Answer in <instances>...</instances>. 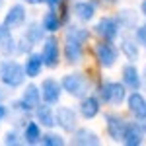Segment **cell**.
Wrapping results in <instances>:
<instances>
[{"instance_id": "18", "label": "cell", "mask_w": 146, "mask_h": 146, "mask_svg": "<svg viewBox=\"0 0 146 146\" xmlns=\"http://www.w3.org/2000/svg\"><path fill=\"white\" fill-rule=\"evenodd\" d=\"M18 41L12 35V29L6 27L4 23H0V55L2 56H16Z\"/></svg>"}, {"instance_id": "5", "label": "cell", "mask_w": 146, "mask_h": 146, "mask_svg": "<svg viewBox=\"0 0 146 146\" xmlns=\"http://www.w3.org/2000/svg\"><path fill=\"white\" fill-rule=\"evenodd\" d=\"M121 29L123 27H121V22H119L117 16H103L94 25L96 35H100L101 39H105V41H115L119 37V33H121Z\"/></svg>"}, {"instance_id": "29", "label": "cell", "mask_w": 146, "mask_h": 146, "mask_svg": "<svg viewBox=\"0 0 146 146\" xmlns=\"http://www.w3.org/2000/svg\"><path fill=\"white\" fill-rule=\"evenodd\" d=\"M22 136L18 133V129H12V131H6V135H4V144L6 146H18L22 144L23 140H20Z\"/></svg>"}, {"instance_id": "28", "label": "cell", "mask_w": 146, "mask_h": 146, "mask_svg": "<svg viewBox=\"0 0 146 146\" xmlns=\"http://www.w3.org/2000/svg\"><path fill=\"white\" fill-rule=\"evenodd\" d=\"M117 18L121 22V27H135L136 29V14L133 10H121Z\"/></svg>"}, {"instance_id": "10", "label": "cell", "mask_w": 146, "mask_h": 146, "mask_svg": "<svg viewBox=\"0 0 146 146\" xmlns=\"http://www.w3.org/2000/svg\"><path fill=\"white\" fill-rule=\"evenodd\" d=\"M27 22V10H25V6L23 4H12L8 12L4 14V25L6 27H10V29H20L23 27Z\"/></svg>"}, {"instance_id": "33", "label": "cell", "mask_w": 146, "mask_h": 146, "mask_svg": "<svg viewBox=\"0 0 146 146\" xmlns=\"http://www.w3.org/2000/svg\"><path fill=\"white\" fill-rule=\"evenodd\" d=\"M25 4H29V6H39V4H45V0H23Z\"/></svg>"}, {"instance_id": "15", "label": "cell", "mask_w": 146, "mask_h": 146, "mask_svg": "<svg viewBox=\"0 0 146 146\" xmlns=\"http://www.w3.org/2000/svg\"><path fill=\"white\" fill-rule=\"evenodd\" d=\"M20 101L25 105V109H27V111L33 113L35 109L43 103V98H41V88H39V86H35V84H27V86L23 88L22 96H20Z\"/></svg>"}, {"instance_id": "25", "label": "cell", "mask_w": 146, "mask_h": 146, "mask_svg": "<svg viewBox=\"0 0 146 146\" xmlns=\"http://www.w3.org/2000/svg\"><path fill=\"white\" fill-rule=\"evenodd\" d=\"M41 23H43V27H45L47 33H55V31H58L60 25H62V20H60L58 10L47 8V12L43 14V18H41Z\"/></svg>"}, {"instance_id": "6", "label": "cell", "mask_w": 146, "mask_h": 146, "mask_svg": "<svg viewBox=\"0 0 146 146\" xmlns=\"http://www.w3.org/2000/svg\"><path fill=\"white\" fill-rule=\"evenodd\" d=\"M41 56H43V62L45 68H56L60 62V45H58V39L55 35H49L43 39V45H41Z\"/></svg>"}, {"instance_id": "21", "label": "cell", "mask_w": 146, "mask_h": 146, "mask_svg": "<svg viewBox=\"0 0 146 146\" xmlns=\"http://www.w3.org/2000/svg\"><path fill=\"white\" fill-rule=\"evenodd\" d=\"M41 125L37 123V121H31V119H27L25 123H23V129H22V138H23V144L27 146H35V144H41Z\"/></svg>"}, {"instance_id": "39", "label": "cell", "mask_w": 146, "mask_h": 146, "mask_svg": "<svg viewBox=\"0 0 146 146\" xmlns=\"http://www.w3.org/2000/svg\"><path fill=\"white\" fill-rule=\"evenodd\" d=\"M0 100H2V90H0Z\"/></svg>"}, {"instance_id": "27", "label": "cell", "mask_w": 146, "mask_h": 146, "mask_svg": "<svg viewBox=\"0 0 146 146\" xmlns=\"http://www.w3.org/2000/svg\"><path fill=\"white\" fill-rule=\"evenodd\" d=\"M66 37H72V39H78L82 43H86V41H90V29H86V27H80V25H68L66 29Z\"/></svg>"}, {"instance_id": "26", "label": "cell", "mask_w": 146, "mask_h": 146, "mask_svg": "<svg viewBox=\"0 0 146 146\" xmlns=\"http://www.w3.org/2000/svg\"><path fill=\"white\" fill-rule=\"evenodd\" d=\"M41 144L43 146H64L66 140H64L62 135L53 133V129H47V133H43V136H41Z\"/></svg>"}, {"instance_id": "36", "label": "cell", "mask_w": 146, "mask_h": 146, "mask_svg": "<svg viewBox=\"0 0 146 146\" xmlns=\"http://www.w3.org/2000/svg\"><path fill=\"white\" fill-rule=\"evenodd\" d=\"M98 2H101V4H115L117 0H98Z\"/></svg>"}, {"instance_id": "2", "label": "cell", "mask_w": 146, "mask_h": 146, "mask_svg": "<svg viewBox=\"0 0 146 146\" xmlns=\"http://www.w3.org/2000/svg\"><path fill=\"white\" fill-rule=\"evenodd\" d=\"M60 86H62V92H66L70 98L82 100L84 96L90 94L92 82H90V78H88L84 72H68V74L62 76Z\"/></svg>"}, {"instance_id": "30", "label": "cell", "mask_w": 146, "mask_h": 146, "mask_svg": "<svg viewBox=\"0 0 146 146\" xmlns=\"http://www.w3.org/2000/svg\"><path fill=\"white\" fill-rule=\"evenodd\" d=\"M135 39L138 41V45H140V47H144V49H146V22L142 23V25H136Z\"/></svg>"}, {"instance_id": "1", "label": "cell", "mask_w": 146, "mask_h": 146, "mask_svg": "<svg viewBox=\"0 0 146 146\" xmlns=\"http://www.w3.org/2000/svg\"><path fill=\"white\" fill-rule=\"evenodd\" d=\"M27 78L23 62L16 60V56H4L0 60V84L6 86L8 90H18L22 88Z\"/></svg>"}, {"instance_id": "11", "label": "cell", "mask_w": 146, "mask_h": 146, "mask_svg": "<svg viewBox=\"0 0 146 146\" xmlns=\"http://www.w3.org/2000/svg\"><path fill=\"white\" fill-rule=\"evenodd\" d=\"M127 109L136 121H144L146 119V98L140 90H135L127 96Z\"/></svg>"}, {"instance_id": "37", "label": "cell", "mask_w": 146, "mask_h": 146, "mask_svg": "<svg viewBox=\"0 0 146 146\" xmlns=\"http://www.w3.org/2000/svg\"><path fill=\"white\" fill-rule=\"evenodd\" d=\"M140 127H142V131H144V135H146V119H144V121H140Z\"/></svg>"}, {"instance_id": "17", "label": "cell", "mask_w": 146, "mask_h": 146, "mask_svg": "<svg viewBox=\"0 0 146 146\" xmlns=\"http://www.w3.org/2000/svg\"><path fill=\"white\" fill-rule=\"evenodd\" d=\"M72 14L74 18L82 23H88L96 18V2H90V0H76L72 4Z\"/></svg>"}, {"instance_id": "3", "label": "cell", "mask_w": 146, "mask_h": 146, "mask_svg": "<svg viewBox=\"0 0 146 146\" xmlns=\"http://www.w3.org/2000/svg\"><path fill=\"white\" fill-rule=\"evenodd\" d=\"M127 86L123 82H115V80H105L101 82L98 88V98L101 100V103H109V105H121L127 101Z\"/></svg>"}, {"instance_id": "24", "label": "cell", "mask_w": 146, "mask_h": 146, "mask_svg": "<svg viewBox=\"0 0 146 146\" xmlns=\"http://www.w3.org/2000/svg\"><path fill=\"white\" fill-rule=\"evenodd\" d=\"M138 47L140 45H138V41H136L135 37H123L119 51L125 55V58L129 62H135V60H138V55H140V49Z\"/></svg>"}, {"instance_id": "12", "label": "cell", "mask_w": 146, "mask_h": 146, "mask_svg": "<svg viewBox=\"0 0 146 146\" xmlns=\"http://www.w3.org/2000/svg\"><path fill=\"white\" fill-rule=\"evenodd\" d=\"M121 82H123L131 92L142 88V74H140V70L136 68L135 62L123 64V68H121Z\"/></svg>"}, {"instance_id": "22", "label": "cell", "mask_w": 146, "mask_h": 146, "mask_svg": "<svg viewBox=\"0 0 146 146\" xmlns=\"http://www.w3.org/2000/svg\"><path fill=\"white\" fill-rule=\"evenodd\" d=\"M43 66H45V62H43V56L41 53H27L25 55V60H23V68H25V74H27V78H37L41 72H43Z\"/></svg>"}, {"instance_id": "32", "label": "cell", "mask_w": 146, "mask_h": 146, "mask_svg": "<svg viewBox=\"0 0 146 146\" xmlns=\"http://www.w3.org/2000/svg\"><path fill=\"white\" fill-rule=\"evenodd\" d=\"M62 2H64V0H45L47 8H53V10H58V6H60Z\"/></svg>"}, {"instance_id": "34", "label": "cell", "mask_w": 146, "mask_h": 146, "mask_svg": "<svg viewBox=\"0 0 146 146\" xmlns=\"http://www.w3.org/2000/svg\"><path fill=\"white\" fill-rule=\"evenodd\" d=\"M140 14L146 18V0H142V2H140Z\"/></svg>"}, {"instance_id": "19", "label": "cell", "mask_w": 146, "mask_h": 146, "mask_svg": "<svg viewBox=\"0 0 146 146\" xmlns=\"http://www.w3.org/2000/svg\"><path fill=\"white\" fill-rule=\"evenodd\" d=\"M70 144H76V146H100L101 140L94 131L86 129V127H78V129L72 133Z\"/></svg>"}, {"instance_id": "38", "label": "cell", "mask_w": 146, "mask_h": 146, "mask_svg": "<svg viewBox=\"0 0 146 146\" xmlns=\"http://www.w3.org/2000/svg\"><path fill=\"white\" fill-rule=\"evenodd\" d=\"M2 6H4V0H0V8H2Z\"/></svg>"}, {"instance_id": "14", "label": "cell", "mask_w": 146, "mask_h": 146, "mask_svg": "<svg viewBox=\"0 0 146 146\" xmlns=\"http://www.w3.org/2000/svg\"><path fill=\"white\" fill-rule=\"evenodd\" d=\"M144 131H142V127H140V121L136 123L135 121H127V127H125V133H123V144L127 146H140L144 142Z\"/></svg>"}, {"instance_id": "9", "label": "cell", "mask_w": 146, "mask_h": 146, "mask_svg": "<svg viewBox=\"0 0 146 146\" xmlns=\"http://www.w3.org/2000/svg\"><path fill=\"white\" fill-rule=\"evenodd\" d=\"M39 88H41V98H43L45 103H49V105H58L60 96H62V86H60L58 80L43 78V82L39 84Z\"/></svg>"}, {"instance_id": "13", "label": "cell", "mask_w": 146, "mask_h": 146, "mask_svg": "<svg viewBox=\"0 0 146 146\" xmlns=\"http://www.w3.org/2000/svg\"><path fill=\"white\" fill-rule=\"evenodd\" d=\"M64 60L68 64H80L82 58H84V43L78 41V39H72V37H66L64 39Z\"/></svg>"}, {"instance_id": "16", "label": "cell", "mask_w": 146, "mask_h": 146, "mask_svg": "<svg viewBox=\"0 0 146 146\" xmlns=\"http://www.w3.org/2000/svg\"><path fill=\"white\" fill-rule=\"evenodd\" d=\"M101 111V100L98 98V96H92V94H88V96H84L82 100H80V105H78V113L84 117V119H94V117H98Z\"/></svg>"}, {"instance_id": "7", "label": "cell", "mask_w": 146, "mask_h": 146, "mask_svg": "<svg viewBox=\"0 0 146 146\" xmlns=\"http://www.w3.org/2000/svg\"><path fill=\"white\" fill-rule=\"evenodd\" d=\"M55 115H56V127H58L62 133L72 135V133L78 129V113L74 111L72 107H68V105H58L55 109Z\"/></svg>"}, {"instance_id": "4", "label": "cell", "mask_w": 146, "mask_h": 146, "mask_svg": "<svg viewBox=\"0 0 146 146\" xmlns=\"http://www.w3.org/2000/svg\"><path fill=\"white\" fill-rule=\"evenodd\" d=\"M96 58H98V62H100L101 68L109 70V68H113L117 64V60H119V47L115 45L113 41L101 39L100 43L96 45Z\"/></svg>"}, {"instance_id": "31", "label": "cell", "mask_w": 146, "mask_h": 146, "mask_svg": "<svg viewBox=\"0 0 146 146\" xmlns=\"http://www.w3.org/2000/svg\"><path fill=\"white\" fill-rule=\"evenodd\" d=\"M8 115H10V107L0 101V123H2L4 119H8Z\"/></svg>"}, {"instance_id": "23", "label": "cell", "mask_w": 146, "mask_h": 146, "mask_svg": "<svg viewBox=\"0 0 146 146\" xmlns=\"http://www.w3.org/2000/svg\"><path fill=\"white\" fill-rule=\"evenodd\" d=\"M45 33H47V31H45V27H43V23H41V22H29L27 25H25L22 37L35 47V45H39V43H43Z\"/></svg>"}, {"instance_id": "8", "label": "cell", "mask_w": 146, "mask_h": 146, "mask_svg": "<svg viewBox=\"0 0 146 146\" xmlns=\"http://www.w3.org/2000/svg\"><path fill=\"white\" fill-rule=\"evenodd\" d=\"M125 127H127V121L119 113H105V133H107V136L111 140L123 142Z\"/></svg>"}, {"instance_id": "35", "label": "cell", "mask_w": 146, "mask_h": 146, "mask_svg": "<svg viewBox=\"0 0 146 146\" xmlns=\"http://www.w3.org/2000/svg\"><path fill=\"white\" fill-rule=\"evenodd\" d=\"M142 88L146 90V66H144V70H142Z\"/></svg>"}, {"instance_id": "20", "label": "cell", "mask_w": 146, "mask_h": 146, "mask_svg": "<svg viewBox=\"0 0 146 146\" xmlns=\"http://www.w3.org/2000/svg\"><path fill=\"white\" fill-rule=\"evenodd\" d=\"M33 115H35V121L41 125V127H45V129H55L56 127L55 109H53V105H49V103H45V101L33 111Z\"/></svg>"}]
</instances>
